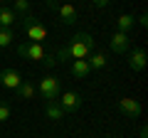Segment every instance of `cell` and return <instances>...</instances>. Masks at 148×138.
<instances>
[{"label": "cell", "mask_w": 148, "mask_h": 138, "mask_svg": "<svg viewBox=\"0 0 148 138\" xmlns=\"http://www.w3.org/2000/svg\"><path fill=\"white\" fill-rule=\"evenodd\" d=\"M133 25H136V17L128 15V12H126V15H119V17H116V30H119V32H126V35H128V32L133 30Z\"/></svg>", "instance_id": "cell-15"}, {"label": "cell", "mask_w": 148, "mask_h": 138, "mask_svg": "<svg viewBox=\"0 0 148 138\" xmlns=\"http://www.w3.org/2000/svg\"><path fill=\"white\" fill-rule=\"evenodd\" d=\"M128 67L133 69V72H143L146 69V49L143 47H133L128 49Z\"/></svg>", "instance_id": "cell-8"}, {"label": "cell", "mask_w": 148, "mask_h": 138, "mask_svg": "<svg viewBox=\"0 0 148 138\" xmlns=\"http://www.w3.org/2000/svg\"><path fill=\"white\" fill-rule=\"evenodd\" d=\"M45 113H47V116L52 118V121H62V118L67 116V113L62 111V106H59L57 101H45Z\"/></svg>", "instance_id": "cell-14"}, {"label": "cell", "mask_w": 148, "mask_h": 138, "mask_svg": "<svg viewBox=\"0 0 148 138\" xmlns=\"http://www.w3.org/2000/svg\"><path fill=\"white\" fill-rule=\"evenodd\" d=\"M69 72H72L74 79H86V77L91 74V69H89V64H86V59H74L72 67H69Z\"/></svg>", "instance_id": "cell-10"}, {"label": "cell", "mask_w": 148, "mask_h": 138, "mask_svg": "<svg viewBox=\"0 0 148 138\" xmlns=\"http://www.w3.org/2000/svg\"><path fill=\"white\" fill-rule=\"evenodd\" d=\"M109 3H111V0H94V5H96V8H106Z\"/></svg>", "instance_id": "cell-24"}, {"label": "cell", "mask_w": 148, "mask_h": 138, "mask_svg": "<svg viewBox=\"0 0 148 138\" xmlns=\"http://www.w3.org/2000/svg\"><path fill=\"white\" fill-rule=\"evenodd\" d=\"M17 15L12 12L10 5H0V27H15Z\"/></svg>", "instance_id": "cell-12"}, {"label": "cell", "mask_w": 148, "mask_h": 138, "mask_svg": "<svg viewBox=\"0 0 148 138\" xmlns=\"http://www.w3.org/2000/svg\"><path fill=\"white\" fill-rule=\"evenodd\" d=\"M10 113H12L10 104H8V101H0V123H5L8 118H10Z\"/></svg>", "instance_id": "cell-19"}, {"label": "cell", "mask_w": 148, "mask_h": 138, "mask_svg": "<svg viewBox=\"0 0 148 138\" xmlns=\"http://www.w3.org/2000/svg\"><path fill=\"white\" fill-rule=\"evenodd\" d=\"M37 89H40L45 101H57L59 94H62V84H59L57 77H42V81H40Z\"/></svg>", "instance_id": "cell-3"}, {"label": "cell", "mask_w": 148, "mask_h": 138, "mask_svg": "<svg viewBox=\"0 0 148 138\" xmlns=\"http://www.w3.org/2000/svg\"><path fill=\"white\" fill-rule=\"evenodd\" d=\"M17 99H32V96H35V84H32V81H25V79H22V84L20 86H17Z\"/></svg>", "instance_id": "cell-17"}, {"label": "cell", "mask_w": 148, "mask_h": 138, "mask_svg": "<svg viewBox=\"0 0 148 138\" xmlns=\"http://www.w3.org/2000/svg\"><path fill=\"white\" fill-rule=\"evenodd\" d=\"M54 64H57V57H54V52H47L45 54V59H42V67H54Z\"/></svg>", "instance_id": "cell-20"}, {"label": "cell", "mask_w": 148, "mask_h": 138, "mask_svg": "<svg viewBox=\"0 0 148 138\" xmlns=\"http://www.w3.org/2000/svg\"><path fill=\"white\" fill-rule=\"evenodd\" d=\"M12 12H15V15H27V12H30V0H15Z\"/></svg>", "instance_id": "cell-18"}, {"label": "cell", "mask_w": 148, "mask_h": 138, "mask_svg": "<svg viewBox=\"0 0 148 138\" xmlns=\"http://www.w3.org/2000/svg\"><path fill=\"white\" fill-rule=\"evenodd\" d=\"M138 25H141V27H146V25H148V15H146V12L138 17Z\"/></svg>", "instance_id": "cell-22"}, {"label": "cell", "mask_w": 148, "mask_h": 138, "mask_svg": "<svg viewBox=\"0 0 148 138\" xmlns=\"http://www.w3.org/2000/svg\"><path fill=\"white\" fill-rule=\"evenodd\" d=\"M17 54H20L22 59H35V62H42L45 54H47V49H45L40 42H20V44H17Z\"/></svg>", "instance_id": "cell-4"}, {"label": "cell", "mask_w": 148, "mask_h": 138, "mask_svg": "<svg viewBox=\"0 0 148 138\" xmlns=\"http://www.w3.org/2000/svg\"><path fill=\"white\" fill-rule=\"evenodd\" d=\"M106 62H109V59H106V54H104V52H91L89 57H86V64H89L91 72H99V69H104V67H106Z\"/></svg>", "instance_id": "cell-13"}, {"label": "cell", "mask_w": 148, "mask_h": 138, "mask_svg": "<svg viewBox=\"0 0 148 138\" xmlns=\"http://www.w3.org/2000/svg\"><path fill=\"white\" fill-rule=\"evenodd\" d=\"M0 84L5 86V89H17L22 84V77L17 69H3L0 72Z\"/></svg>", "instance_id": "cell-9"}, {"label": "cell", "mask_w": 148, "mask_h": 138, "mask_svg": "<svg viewBox=\"0 0 148 138\" xmlns=\"http://www.w3.org/2000/svg\"><path fill=\"white\" fill-rule=\"evenodd\" d=\"M57 104L62 106V111L69 116V113H74L77 109L82 106V94H79V91H67V94H62L57 99Z\"/></svg>", "instance_id": "cell-6"}, {"label": "cell", "mask_w": 148, "mask_h": 138, "mask_svg": "<svg viewBox=\"0 0 148 138\" xmlns=\"http://www.w3.org/2000/svg\"><path fill=\"white\" fill-rule=\"evenodd\" d=\"M138 138H148V128H146V126L138 128Z\"/></svg>", "instance_id": "cell-23"}, {"label": "cell", "mask_w": 148, "mask_h": 138, "mask_svg": "<svg viewBox=\"0 0 148 138\" xmlns=\"http://www.w3.org/2000/svg\"><path fill=\"white\" fill-rule=\"evenodd\" d=\"M57 15H59V22H62V25H74V22H77V10H74V5H69V3L59 5Z\"/></svg>", "instance_id": "cell-11"}, {"label": "cell", "mask_w": 148, "mask_h": 138, "mask_svg": "<svg viewBox=\"0 0 148 138\" xmlns=\"http://www.w3.org/2000/svg\"><path fill=\"white\" fill-rule=\"evenodd\" d=\"M109 47L114 49V52L116 54H126L128 49H131V37H128L126 32H114V35H111V42H109Z\"/></svg>", "instance_id": "cell-7"}, {"label": "cell", "mask_w": 148, "mask_h": 138, "mask_svg": "<svg viewBox=\"0 0 148 138\" xmlns=\"http://www.w3.org/2000/svg\"><path fill=\"white\" fill-rule=\"evenodd\" d=\"M45 8H47V10H59V3H57V0H45Z\"/></svg>", "instance_id": "cell-21"}, {"label": "cell", "mask_w": 148, "mask_h": 138, "mask_svg": "<svg viewBox=\"0 0 148 138\" xmlns=\"http://www.w3.org/2000/svg\"><path fill=\"white\" fill-rule=\"evenodd\" d=\"M119 111H121L123 116H128V118H138L143 113V106H141V101H138V99L121 96V99H119Z\"/></svg>", "instance_id": "cell-5"}, {"label": "cell", "mask_w": 148, "mask_h": 138, "mask_svg": "<svg viewBox=\"0 0 148 138\" xmlns=\"http://www.w3.org/2000/svg\"><path fill=\"white\" fill-rule=\"evenodd\" d=\"M15 42V30L12 27H0V49L10 47Z\"/></svg>", "instance_id": "cell-16"}, {"label": "cell", "mask_w": 148, "mask_h": 138, "mask_svg": "<svg viewBox=\"0 0 148 138\" xmlns=\"http://www.w3.org/2000/svg\"><path fill=\"white\" fill-rule=\"evenodd\" d=\"M94 37L86 35V32H77L62 49H54V57H57V64L67 62V59H86L91 52H94Z\"/></svg>", "instance_id": "cell-1"}, {"label": "cell", "mask_w": 148, "mask_h": 138, "mask_svg": "<svg viewBox=\"0 0 148 138\" xmlns=\"http://www.w3.org/2000/svg\"><path fill=\"white\" fill-rule=\"evenodd\" d=\"M20 25H22V30H25V35H27V40H30V42H40V44H42L45 40H47V27L37 20L32 12L22 15Z\"/></svg>", "instance_id": "cell-2"}]
</instances>
